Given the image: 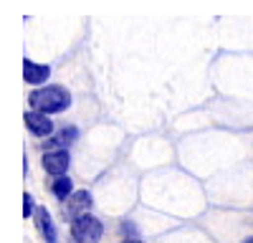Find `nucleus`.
I'll return each mask as SVG.
<instances>
[{
	"instance_id": "20e7f679",
	"label": "nucleus",
	"mask_w": 253,
	"mask_h": 243,
	"mask_svg": "<svg viewBox=\"0 0 253 243\" xmlns=\"http://www.w3.org/2000/svg\"><path fill=\"white\" fill-rule=\"evenodd\" d=\"M94 205V198H91V193L89 190H76L66 202H63V213H66L71 220L76 218V215H81V213H89V208Z\"/></svg>"
},
{
	"instance_id": "9b49d317",
	"label": "nucleus",
	"mask_w": 253,
	"mask_h": 243,
	"mask_svg": "<svg viewBox=\"0 0 253 243\" xmlns=\"http://www.w3.org/2000/svg\"><path fill=\"white\" fill-rule=\"evenodd\" d=\"M122 233L124 236H137V228L132 226V223H122Z\"/></svg>"
},
{
	"instance_id": "1a4fd4ad",
	"label": "nucleus",
	"mask_w": 253,
	"mask_h": 243,
	"mask_svg": "<svg viewBox=\"0 0 253 243\" xmlns=\"http://www.w3.org/2000/svg\"><path fill=\"white\" fill-rule=\"evenodd\" d=\"M79 137V129L76 127H69V129H61V134L58 137H53V139H48V147L51 150H61L63 145H71V142Z\"/></svg>"
},
{
	"instance_id": "7ed1b4c3",
	"label": "nucleus",
	"mask_w": 253,
	"mask_h": 243,
	"mask_svg": "<svg viewBox=\"0 0 253 243\" xmlns=\"http://www.w3.org/2000/svg\"><path fill=\"white\" fill-rule=\"evenodd\" d=\"M41 165H43V170L53 177H61V175H66L69 165H71V157L66 150H48L43 152V160H41Z\"/></svg>"
},
{
	"instance_id": "6e6552de",
	"label": "nucleus",
	"mask_w": 253,
	"mask_h": 243,
	"mask_svg": "<svg viewBox=\"0 0 253 243\" xmlns=\"http://www.w3.org/2000/svg\"><path fill=\"white\" fill-rule=\"evenodd\" d=\"M51 193H53L61 202H66V200L74 195V182H71V177H69V175L56 177V180H53V185H51Z\"/></svg>"
},
{
	"instance_id": "0eeeda50",
	"label": "nucleus",
	"mask_w": 253,
	"mask_h": 243,
	"mask_svg": "<svg viewBox=\"0 0 253 243\" xmlns=\"http://www.w3.org/2000/svg\"><path fill=\"white\" fill-rule=\"evenodd\" d=\"M36 223H38L41 233H43L46 243H56V226H53L51 213H48L46 208H38V210H36Z\"/></svg>"
},
{
	"instance_id": "9d476101",
	"label": "nucleus",
	"mask_w": 253,
	"mask_h": 243,
	"mask_svg": "<svg viewBox=\"0 0 253 243\" xmlns=\"http://www.w3.org/2000/svg\"><path fill=\"white\" fill-rule=\"evenodd\" d=\"M36 210H38V208H36V202H33V195L26 193V195H23V215L31 218V215H36Z\"/></svg>"
},
{
	"instance_id": "39448f33",
	"label": "nucleus",
	"mask_w": 253,
	"mask_h": 243,
	"mask_svg": "<svg viewBox=\"0 0 253 243\" xmlns=\"http://www.w3.org/2000/svg\"><path fill=\"white\" fill-rule=\"evenodd\" d=\"M26 127L33 137H48L53 132V122H51L48 114L31 109V112H26Z\"/></svg>"
},
{
	"instance_id": "f257e3e1",
	"label": "nucleus",
	"mask_w": 253,
	"mask_h": 243,
	"mask_svg": "<svg viewBox=\"0 0 253 243\" xmlns=\"http://www.w3.org/2000/svg\"><path fill=\"white\" fill-rule=\"evenodd\" d=\"M28 104L36 112H43V114H58L63 109L71 107V94L63 89V86H41L33 89L28 96Z\"/></svg>"
},
{
	"instance_id": "f03ea898",
	"label": "nucleus",
	"mask_w": 253,
	"mask_h": 243,
	"mask_svg": "<svg viewBox=\"0 0 253 243\" xmlns=\"http://www.w3.org/2000/svg\"><path fill=\"white\" fill-rule=\"evenodd\" d=\"M104 236V226L101 220L89 215V213H81L71 220V238L76 243H96Z\"/></svg>"
},
{
	"instance_id": "f8f14e48",
	"label": "nucleus",
	"mask_w": 253,
	"mask_h": 243,
	"mask_svg": "<svg viewBox=\"0 0 253 243\" xmlns=\"http://www.w3.org/2000/svg\"><path fill=\"white\" fill-rule=\"evenodd\" d=\"M124 243H142L139 238H129V241H124Z\"/></svg>"
},
{
	"instance_id": "423d86ee",
	"label": "nucleus",
	"mask_w": 253,
	"mask_h": 243,
	"mask_svg": "<svg viewBox=\"0 0 253 243\" xmlns=\"http://www.w3.org/2000/svg\"><path fill=\"white\" fill-rule=\"evenodd\" d=\"M51 76V66L46 64H36V61L26 58L23 61V79H26V84L31 86H41V84H46V79Z\"/></svg>"
},
{
	"instance_id": "ddd939ff",
	"label": "nucleus",
	"mask_w": 253,
	"mask_h": 243,
	"mask_svg": "<svg viewBox=\"0 0 253 243\" xmlns=\"http://www.w3.org/2000/svg\"><path fill=\"white\" fill-rule=\"evenodd\" d=\"M243 243H253V238H246V241H243Z\"/></svg>"
}]
</instances>
